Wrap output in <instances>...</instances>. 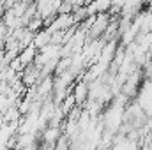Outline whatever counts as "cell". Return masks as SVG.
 <instances>
[{
    "label": "cell",
    "instance_id": "3957f363",
    "mask_svg": "<svg viewBox=\"0 0 152 150\" xmlns=\"http://www.w3.org/2000/svg\"><path fill=\"white\" fill-rule=\"evenodd\" d=\"M110 7H112V0H92V2H88V5H85L88 16H90V14L96 16V14L108 12Z\"/></svg>",
    "mask_w": 152,
    "mask_h": 150
},
{
    "label": "cell",
    "instance_id": "8992f818",
    "mask_svg": "<svg viewBox=\"0 0 152 150\" xmlns=\"http://www.w3.org/2000/svg\"><path fill=\"white\" fill-rule=\"evenodd\" d=\"M73 97H75L76 104H81L83 101H87V97H88V83H87V81H80V83L76 85Z\"/></svg>",
    "mask_w": 152,
    "mask_h": 150
},
{
    "label": "cell",
    "instance_id": "5b68a950",
    "mask_svg": "<svg viewBox=\"0 0 152 150\" xmlns=\"http://www.w3.org/2000/svg\"><path fill=\"white\" fill-rule=\"evenodd\" d=\"M50 41H51V34L46 30V28H41L39 32L34 34V39H32V48H36V50H41V48H44L46 44H50Z\"/></svg>",
    "mask_w": 152,
    "mask_h": 150
},
{
    "label": "cell",
    "instance_id": "7a4b0ae2",
    "mask_svg": "<svg viewBox=\"0 0 152 150\" xmlns=\"http://www.w3.org/2000/svg\"><path fill=\"white\" fill-rule=\"evenodd\" d=\"M136 104L143 110L145 115H151L152 117V81L147 79L142 88L138 90V99H136Z\"/></svg>",
    "mask_w": 152,
    "mask_h": 150
},
{
    "label": "cell",
    "instance_id": "52a82bcc",
    "mask_svg": "<svg viewBox=\"0 0 152 150\" xmlns=\"http://www.w3.org/2000/svg\"><path fill=\"white\" fill-rule=\"evenodd\" d=\"M5 37H7V27L4 21H0V44H2V41L5 42Z\"/></svg>",
    "mask_w": 152,
    "mask_h": 150
},
{
    "label": "cell",
    "instance_id": "6da1fadb",
    "mask_svg": "<svg viewBox=\"0 0 152 150\" xmlns=\"http://www.w3.org/2000/svg\"><path fill=\"white\" fill-rule=\"evenodd\" d=\"M122 118H124V99H115L113 104H110L106 108V111L103 113V127L106 133L115 134L120 131L122 125Z\"/></svg>",
    "mask_w": 152,
    "mask_h": 150
},
{
    "label": "cell",
    "instance_id": "277c9868",
    "mask_svg": "<svg viewBox=\"0 0 152 150\" xmlns=\"http://www.w3.org/2000/svg\"><path fill=\"white\" fill-rule=\"evenodd\" d=\"M36 53H37V50L36 48H32V46H28V48H23L20 53H18V62L21 64V67L25 69L27 66H32L34 64V58H36Z\"/></svg>",
    "mask_w": 152,
    "mask_h": 150
}]
</instances>
